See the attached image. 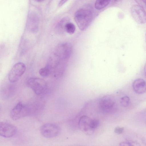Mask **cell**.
Here are the masks:
<instances>
[{
    "instance_id": "6da1fadb",
    "label": "cell",
    "mask_w": 146,
    "mask_h": 146,
    "mask_svg": "<svg viewBox=\"0 0 146 146\" xmlns=\"http://www.w3.org/2000/svg\"><path fill=\"white\" fill-rule=\"evenodd\" d=\"M93 18V14L90 9L82 8L75 13L74 19L79 29L81 31L86 30L91 23Z\"/></svg>"
},
{
    "instance_id": "7a4b0ae2",
    "label": "cell",
    "mask_w": 146,
    "mask_h": 146,
    "mask_svg": "<svg viewBox=\"0 0 146 146\" xmlns=\"http://www.w3.org/2000/svg\"><path fill=\"white\" fill-rule=\"evenodd\" d=\"M100 124V121L98 119H92L88 116L83 115L80 118L78 125L79 129L83 132L91 135L99 127Z\"/></svg>"
},
{
    "instance_id": "3957f363",
    "label": "cell",
    "mask_w": 146,
    "mask_h": 146,
    "mask_svg": "<svg viewBox=\"0 0 146 146\" xmlns=\"http://www.w3.org/2000/svg\"><path fill=\"white\" fill-rule=\"evenodd\" d=\"M27 86L31 89L37 95L44 93L47 89L46 82L43 79L36 78H29L26 80Z\"/></svg>"
},
{
    "instance_id": "277c9868",
    "label": "cell",
    "mask_w": 146,
    "mask_h": 146,
    "mask_svg": "<svg viewBox=\"0 0 146 146\" xmlns=\"http://www.w3.org/2000/svg\"><path fill=\"white\" fill-rule=\"evenodd\" d=\"M101 109L104 112L111 113L115 112L117 108L116 100L114 97L107 95L102 98L99 102Z\"/></svg>"
},
{
    "instance_id": "5b68a950",
    "label": "cell",
    "mask_w": 146,
    "mask_h": 146,
    "mask_svg": "<svg viewBox=\"0 0 146 146\" xmlns=\"http://www.w3.org/2000/svg\"><path fill=\"white\" fill-rule=\"evenodd\" d=\"M31 110L29 106L19 102L11 110L10 116L13 120H17L29 114Z\"/></svg>"
},
{
    "instance_id": "8992f818",
    "label": "cell",
    "mask_w": 146,
    "mask_h": 146,
    "mask_svg": "<svg viewBox=\"0 0 146 146\" xmlns=\"http://www.w3.org/2000/svg\"><path fill=\"white\" fill-rule=\"evenodd\" d=\"M40 131L42 135L46 138L55 137L60 134V127L58 125L53 123H46L40 127Z\"/></svg>"
},
{
    "instance_id": "52a82bcc",
    "label": "cell",
    "mask_w": 146,
    "mask_h": 146,
    "mask_svg": "<svg viewBox=\"0 0 146 146\" xmlns=\"http://www.w3.org/2000/svg\"><path fill=\"white\" fill-rule=\"evenodd\" d=\"M26 66L22 62H18L14 65L9 71L8 79L11 83H14L19 80L25 72Z\"/></svg>"
},
{
    "instance_id": "ba28073f",
    "label": "cell",
    "mask_w": 146,
    "mask_h": 146,
    "mask_svg": "<svg viewBox=\"0 0 146 146\" xmlns=\"http://www.w3.org/2000/svg\"><path fill=\"white\" fill-rule=\"evenodd\" d=\"M131 12L135 21L139 24H143L146 21L145 11L143 8L139 5H134L131 8Z\"/></svg>"
},
{
    "instance_id": "9c48e42d",
    "label": "cell",
    "mask_w": 146,
    "mask_h": 146,
    "mask_svg": "<svg viewBox=\"0 0 146 146\" xmlns=\"http://www.w3.org/2000/svg\"><path fill=\"white\" fill-rule=\"evenodd\" d=\"M39 17L35 12L32 11L29 14L27 21L26 28L29 32L35 33L38 29L39 25Z\"/></svg>"
},
{
    "instance_id": "30bf717a",
    "label": "cell",
    "mask_w": 146,
    "mask_h": 146,
    "mask_svg": "<svg viewBox=\"0 0 146 146\" xmlns=\"http://www.w3.org/2000/svg\"><path fill=\"white\" fill-rule=\"evenodd\" d=\"M17 129L14 125L10 123L0 122V135L5 138H10L17 133Z\"/></svg>"
},
{
    "instance_id": "8fae6325",
    "label": "cell",
    "mask_w": 146,
    "mask_h": 146,
    "mask_svg": "<svg viewBox=\"0 0 146 146\" xmlns=\"http://www.w3.org/2000/svg\"><path fill=\"white\" fill-rule=\"evenodd\" d=\"M56 55L63 59H66L70 56L72 50V46L69 43H64L58 46Z\"/></svg>"
},
{
    "instance_id": "7c38bea8",
    "label": "cell",
    "mask_w": 146,
    "mask_h": 146,
    "mask_svg": "<svg viewBox=\"0 0 146 146\" xmlns=\"http://www.w3.org/2000/svg\"><path fill=\"white\" fill-rule=\"evenodd\" d=\"M132 87L134 91L138 94H143L146 92L145 82L142 79L138 78L135 80L133 83Z\"/></svg>"
},
{
    "instance_id": "4fadbf2b",
    "label": "cell",
    "mask_w": 146,
    "mask_h": 146,
    "mask_svg": "<svg viewBox=\"0 0 146 146\" xmlns=\"http://www.w3.org/2000/svg\"><path fill=\"white\" fill-rule=\"evenodd\" d=\"M70 21V19L68 17L62 18L57 24L56 27V30L59 32H63L65 31V25Z\"/></svg>"
},
{
    "instance_id": "5bb4252c",
    "label": "cell",
    "mask_w": 146,
    "mask_h": 146,
    "mask_svg": "<svg viewBox=\"0 0 146 146\" xmlns=\"http://www.w3.org/2000/svg\"><path fill=\"white\" fill-rule=\"evenodd\" d=\"M110 1L111 0H96L95 3V7L97 10L101 9L107 6Z\"/></svg>"
},
{
    "instance_id": "9a60e30c",
    "label": "cell",
    "mask_w": 146,
    "mask_h": 146,
    "mask_svg": "<svg viewBox=\"0 0 146 146\" xmlns=\"http://www.w3.org/2000/svg\"><path fill=\"white\" fill-rule=\"evenodd\" d=\"M51 67L49 64L40 69L39 70L40 74L43 77L48 76L49 74Z\"/></svg>"
},
{
    "instance_id": "2e32d148",
    "label": "cell",
    "mask_w": 146,
    "mask_h": 146,
    "mask_svg": "<svg viewBox=\"0 0 146 146\" xmlns=\"http://www.w3.org/2000/svg\"><path fill=\"white\" fill-rule=\"evenodd\" d=\"M76 27L75 25L70 22L65 25V31L70 34H73L75 32Z\"/></svg>"
},
{
    "instance_id": "e0dca14e",
    "label": "cell",
    "mask_w": 146,
    "mask_h": 146,
    "mask_svg": "<svg viewBox=\"0 0 146 146\" xmlns=\"http://www.w3.org/2000/svg\"><path fill=\"white\" fill-rule=\"evenodd\" d=\"M121 146H140L137 142L133 140H127L121 142L119 144Z\"/></svg>"
},
{
    "instance_id": "ac0fdd59",
    "label": "cell",
    "mask_w": 146,
    "mask_h": 146,
    "mask_svg": "<svg viewBox=\"0 0 146 146\" xmlns=\"http://www.w3.org/2000/svg\"><path fill=\"white\" fill-rule=\"evenodd\" d=\"M120 103L122 106L126 107L128 106L130 103V98L128 96H125L121 98Z\"/></svg>"
},
{
    "instance_id": "d6986e66",
    "label": "cell",
    "mask_w": 146,
    "mask_h": 146,
    "mask_svg": "<svg viewBox=\"0 0 146 146\" xmlns=\"http://www.w3.org/2000/svg\"><path fill=\"white\" fill-rule=\"evenodd\" d=\"M123 127L117 126L115 128L114 131L116 133L120 134L123 133Z\"/></svg>"
},
{
    "instance_id": "ffe728a7",
    "label": "cell",
    "mask_w": 146,
    "mask_h": 146,
    "mask_svg": "<svg viewBox=\"0 0 146 146\" xmlns=\"http://www.w3.org/2000/svg\"><path fill=\"white\" fill-rule=\"evenodd\" d=\"M139 5L142 7H145L146 0H134Z\"/></svg>"
},
{
    "instance_id": "44dd1931",
    "label": "cell",
    "mask_w": 146,
    "mask_h": 146,
    "mask_svg": "<svg viewBox=\"0 0 146 146\" xmlns=\"http://www.w3.org/2000/svg\"><path fill=\"white\" fill-rule=\"evenodd\" d=\"M68 0H60L58 4V6L60 7L62 6Z\"/></svg>"
},
{
    "instance_id": "7402d4cb",
    "label": "cell",
    "mask_w": 146,
    "mask_h": 146,
    "mask_svg": "<svg viewBox=\"0 0 146 146\" xmlns=\"http://www.w3.org/2000/svg\"><path fill=\"white\" fill-rule=\"evenodd\" d=\"M114 3H117L120 1L121 0H112Z\"/></svg>"
},
{
    "instance_id": "603a6c76",
    "label": "cell",
    "mask_w": 146,
    "mask_h": 146,
    "mask_svg": "<svg viewBox=\"0 0 146 146\" xmlns=\"http://www.w3.org/2000/svg\"><path fill=\"white\" fill-rule=\"evenodd\" d=\"M36 1L38 2H42L43 1H44L45 0H35Z\"/></svg>"
},
{
    "instance_id": "cb8c5ba5",
    "label": "cell",
    "mask_w": 146,
    "mask_h": 146,
    "mask_svg": "<svg viewBox=\"0 0 146 146\" xmlns=\"http://www.w3.org/2000/svg\"><path fill=\"white\" fill-rule=\"evenodd\" d=\"M0 108H1V106H0Z\"/></svg>"
}]
</instances>
